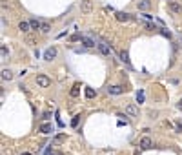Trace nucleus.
Listing matches in <instances>:
<instances>
[{"mask_svg": "<svg viewBox=\"0 0 182 155\" xmlns=\"http://www.w3.org/2000/svg\"><path fill=\"white\" fill-rule=\"evenodd\" d=\"M37 84L40 86V88H47L49 84H51V79L47 77V75H37Z\"/></svg>", "mask_w": 182, "mask_h": 155, "instance_id": "nucleus-1", "label": "nucleus"}, {"mask_svg": "<svg viewBox=\"0 0 182 155\" xmlns=\"http://www.w3.org/2000/svg\"><path fill=\"white\" fill-rule=\"evenodd\" d=\"M80 11L84 15H89L93 11V2L91 0H82V4H80Z\"/></svg>", "mask_w": 182, "mask_h": 155, "instance_id": "nucleus-2", "label": "nucleus"}, {"mask_svg": "<svg viewBox=\"0 0 182 155\" xmlns=\"http://www.w3.org/2000/svg\"><path fill=\"white\" fill-rule=\"evenodd\" d=\"M168 7H169L173 13H182V4H178L177 0H169V2H168Z\"/></svg>", "mask_w": 182, "mask_h": 155, "instance_id": "nucleus-3", "label": "nucleus"}, {"mask_svg": "<svg viewBox=\"0 0 182 155\" xmlns=\"http://www.w3.org/2000/svg\"><path fill=\"white\" fill-rule=\"evenodd\" d=\"M137 6H138V9H140V11H147V9L151 7V0H138Z\"/></svg>", "mask_w": 182, "mask_h": 155, "instance_id": "nucleus-4", "label": "nucleus"}, {"mask_svg": "<svg viewBox=\"0 0 182 155\" xmlns=\"http://www.w3.org/2000/svg\"><path fill=\"white\" fill-rule=\"evenodd\" d=\"M55 57H57V48H49V49L44 51V58L46 60H53Z\"/></svg>", "mask_w": 182, "mask_h": 155, "instance_id": "nucleus-5", "label": "nucleus"}, {"mask_svg": "<svg viewBox=\"0 0 182 155\" xmlns=\"http://www.w3.org/2000/svg\"><path fill=\"white\" fill-rule=\"evenodd\" d=\"M108 93H109V95H122L124 88H122V86H109V88H108Z\"/></svg>", "mask_w": 182, "mask_h": 155, "instance_id": "nucleus-6", "label": "nucleus"}, {"mask_svg": "<svg viewBox=\"0 0 182 155\" xmlns=\"http://www.w3.org/2000/svg\"><path fill=\"white\" fill-rule=\"evenodd\" d=\"M126 113H127V115H131V117H138V108L135 104H127L126 106Z\"/></svg>", "mask_w": 182, "mask_h": 155, "instance_id": "nucleus-7", "label": "nucleus"}, {"mask_svg": "<svg viewBox=\"0 0 182 155\" xmlns=\"http://www.w3.org/2000/svg\"><path fill=\"white\" fill-rule=\"evenodd\" d=\"M97 46H99V51H100L102 55H109V53H111V48L106 44V42H99Z\"/></svg>", "mask_w": 182, "mask_h": 155, "instance_id": "nucleus-8", "label": "nucleus"}, {"mask_svg": "<svg viewBox=\"0 0 182 155\" xmlns=\"http://www.w3.org/2000/svg\"><path fill=\"white\" fill-rule=\"evenodd\" d=\"M53 131V126L49 122H44V124H40V133H44V135H47V133Z\"/></svg>", "mask_w": 182, "mask_h": 155, "instance_id": "nucleus-9", "label": "nucleus"}, {"mask_svg": "<svg viewBox=\"0 0 182 155\" xmlns=\"http://www.w3.org/2000/svg\"><path fill=\"white\" fill-rule=\"evenodd\" d=\"M115 17H117V20L119 22H127L131 17H129V13H122V11H119V13H115Z\"/></svg>", "mask_w": 182, "mask_h": 155, "instance_id": "nucleus-10", "label": "nucleus"}, {"mask_svg": "<svg viewBox=\"0 0 182 155\" xmlns=\"http://www.w3.org/2000/svg\"><path fill=\"white\" fill-rule=\"evenodd\" d=\"M140 148L142 150H149V148H151V139H149V137H142L140 139Z\"/></svg>", "mask_w": 182, "mask_h": 155, "instance_id": "nucleus-11", "label": "nucleus"}, {"mask_svg": "<svg viewBox=\"0 0 182 155\" xmlns=\"http://www.w3.org/2000/svg\"><path fill=\"white\" fill-rule=\"evenodd\" d=\"M18 29L22 31V33H27V31L31 29V24H29V22H26V20H22V22L18 24Z\"/></svg>", "mask_w": 182, "mask_h": 155, "instance_id": "nucleus-12", "label": "nucleus"}, {"mask_svg": "<svg viewBox=\"0 0 182 155\" xmlns=\"http://www.w3.org/2000/svg\"><path fill=\"white\" fill-rule=\"evenodd\" d=\"M80 42H82L86 48H93V46H95V42H93L89 37H82V38H80Z\"/></svg>", "mask_w": 182, "mask_h": 155, "instance_id": "nucleus-13", "label": "nucleus"}, {"mask_svg": "<svg viewBox=\"0 0 182 155\" xmlns=\"http://www.w3.org/2000/svg\"><path fill=\"white\" fill-rule=\"evenodd\" d=\"M29 24H31V29H35V31L42 27V22H40V20H37V18H31V20H29Z\"/></svg>", "mask_w": 182, "mask_h": 155, "instance_id": "nucleus-14", "label": "nucleus"}, {"mask_svg": "<svg viewBox=\"0 0 182 155\" xmlns=\"http://www.w3.org/2000/svg\"><path fill=\"white\" fill-rule=\"evenodd\" d=\"M13 79V71L11 69H2V80H11Z\"/></svg>", "mask_w": 182, "mask_h": 155, "instance_id": "nucleus-15", "label": "nucleus"}, {"mask_svg": "<svg viewBox=\"0 0 182 155\" xmlns=\"http://www.w3.org/2000/svg\"><path fill=\"white\" fill-rule=\"evenodd\" d=\"M78 93H80V84H75L71 89V97H78Z\"/></svg>", "mask_w": 182, "mask_h": 155, "instance_id": "nucleus-16", "label": "nucleus"}, {"mask_svg": "<svg viewBox=\"0 0 182 155\" xmlns=\"http://www.w3.org/2000/svg\"><path fill=\"white\" fill-rule=\"evenodd\" d=\"M40 31H42V33H49V31H51V26H49L47 22H42V27H40Z\"/></svg>", "mask_w": 182, "mask_h": 155, "instance_id": "nucleus-17", "label": "nucleus"}, {"mask_svg": "<svg viewBox=\"0 0 182 155\" xmlns=\"http://www.w3.org/2000/svg\"><path fill=\"white\" fill-rule=\"evenodd\" d=\"M86 97H88V99H93V97H95V89L86 88Z\"/></svg>", "mask_w": 182, "mask_h": 155, "instance_id": "nucleus-18", "label": "nucleus"}, {"mask_svg": "<svg viewBox=\"0 0 182 155\" xmlns=\"http://www.w3.org/2000/svg\"><path fill=\"white\" fill-rule=\"evenodd\" d=\"M119 57H120V60H124V62H129V58H127V51H120Z\"/></svg>", "mask_w": 182, "mask_h": 155, "instance_id": "nucleus-19", "label": "nucleus"}, {"mask_svg": "<svg viewBox=\"0 0 182 155\" xmlns=\"http://www.w3.org/2000/svg\"><path fill=\"white\" fill-rule=\"evenodd\" d=\"M137 100H138V104H142V102H144V93L142 91L137 93Z\"/></svg>", "mask_w": 182, "mask_h": 155, "instance_id": "nucleus-20", "label": "nucleus"}, {"mask_svg": "<svg viewBox=\"0 0 182 155\" xmlns=\"http://www.w3.org/2000/svg\"><path fill=\"white\" fill-rule=\"evenodd\" d=\"M160 33H162L164 37H168V38H171V33H169V31H168L166 27H160Z\"/></svg>", "mask_w": 182, "mask_h": 155, "instance_id": "nucleus-21", "label": "nucleus"}, {"mask_svg": "<svg viewBox=\"0 0 182 155\" xmlns=\"http://www.w3.org/2000/svg\"><path fill=\"white\" fill-rule=\"evenodd\" d=\"M77 124H78V115L73 117V120H71V126H73V128H77Z\"/></svg>", "mask_w": 182, "mask_h": 155, "instance_id": "nucleus-22", "label": "nucleus"}, {"mask_svg": "<svg viewBox=\"0 0 182 155\" xmlns=\"http://www.w3.org/2000/svg\"><path fill=\"white\" fill-rule=\"evenodd\" d=\"M64 139H66V135H58V137H57V139H55V142H62V141H64Z\"/></svg>", "mask_w": 182, "mask_h": 155, "instance_id": "nucleus-23", "label": "nucleus"}, {"mask_svg": "<svg viewBox=\"0 0 182 155\" xmlns=\"http://www.w3.org/2000/svg\"><path fill=\"white\" fill-rule=\"evenodd\" d=\"M7 55V49H6V46H2V58Z\"/></svg>", "mask_w": 182, "mask_h": 155, "instance_id": "nucleus-24", "label": "nucleus"}, {"mask_svg": "<svg viewBox=\"0 0 182 155\" xmlns=\"http://www.w3.org/2000/svg\"><path fill=\"white\" fill-rule=\"evenodd\" d=\"M178 108H180V110H182V99H180V102H178Z\"/></svg>", "mask_w": 182, "mask_h": 155, "instance_id": "nucleus-25", "label": "nucleus"}, {"mask_svg": "<svg viewBox=\"0 0 182 155\" xmlns=\"http://www.w3.org/2000/svg\"><path fill=\"white\" fill-rule=\"evenodd\" d=\"M51 155H60V153H51Z\"/></svg>", "mask_w": 182, "mask_h": 155, "instance_id": "nucleus-26", "label": "nucleus"}, {"mask_svg": "<svg viewBox=\"0 0 182 155\" xmlns=\"http://www.w3.org/2000/svg\"><path fill=\"white\" fill-rule=\"evenodd\" d=\"M22 155H31V153H22Z\"/></svg>", "mask_w": 182, "mask_h": 155, "instance_id": "nucleus-27", "label": "nucleus"}]
</instances>
